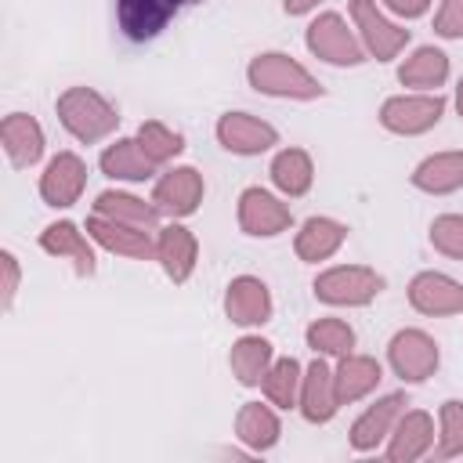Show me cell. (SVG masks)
Here are the masks:
<instances>
[{
	"instance_id": "cell-31",
	"label": "cell",
	"mask_w": 463,
	"mask_h": 463,
	"mask_svg": "<svg viewBox=\"0 0 463 463\" xmlns=\"http://www.w3.org/2000/svg\"><path fill=\"white\" fill-rule=\"evenodd\" d=\"M300 383H304L300 362L297 358H279V362H271V369L264 376V394H268L271 405L289 409V405L300 402Z\"/></svg>"
},
{
	"instance_id": "cell-3",
	"label": "cell",
	"mask_w": 463,
	"mask_h": 463,
	"mask_svg": "<svg viewBox=\"0 0 463 463\" xmlns=\"http://www.w3.org/2000/svg\"><path fill=\"white\" fill-rule=\"evenodd\" d=\"M380 289H383V279L362 264H340V268H329L315 279V297L326 304H336V307L369 304Z\"/></svg>"
},
{
	"instance_id": "cell-2",
	"label": "cell",
	"mask_w": 463,
	"mask_h": 463,
	"mask_svg": "<svg viewBox=\"0 0 463 463\" xmlns=\"http://www.w3.org/2000/svg\"><path fill=\"white\" fill-rule=\"evenodd\" d=\"M58 119L61 127L83 141V145H94L101 137H109L119 123V112L90 87H69L65 94H58Z\"/></svg>"
},
{
	"instance_id": "cell-32",
	"label": "cell",
	"mask_w": 463,
	"mask_h": 463,
	"mask_svg": "<svg viewBox=\"0 0 463 463\" xmlns=\"http://www.w3.org/2000/svg\"><path fill=\"white\" fill-rule=\"evenodd\" d=\"M304 336H307V347L315 354H336V358H344L354 347V329L344 318H318V322L307 326Z\"/></svg>"
},
{
	"instance_id": "cell-30",
	"label": "cell",
	"mask_w": 463,
	"mask_h": 463,
	"mask_svg": "<svg viewBox=\"0 0 463 463\" xmlns=\"http://www.w3.org/2000/svg\"><path fill=\"white\" fill-rule=\"evenodd\" d=\"M445 76H449V58L438 47H416L412 58H405V65L398 69V80L420 90H438Z\"/></svg>"
},
{
	"instance_id": "cell-35",
	"label": "cell",
	"mask_w": 463,
	"mask_h": 463,
	"mask_svg": "<svg viewBox=\"0 0 463 463\" xmlns=\"http://www.w3.org/2000/svg\"><path fill=\"white\" fill-rule=\"evenodd\" d=\"M430 242L434 250H441L445 257L463 260V217L459 213H441L430 224Z\"/></svg>"
},
{
	"instance_id": "cell-18",
	"label": "cell",
	"mask_w": 463,
	"mask_h": 463,
	"mask_svg": "<svg viewBox=\"0 0 463 463\" xmlns=\"http://www.w3.org/2000/svg\"><path fill=\"white\" fill-rule=\"evenodd\" d=\"M195 257H199V242L184 224H166L159 228L156 239V260L163 264V271L174 282H188V275L195 271Z\"/></svg>"
},
{
	"instance_id": "cell-4",
	"label": "cell",
	"mask_w": 463,
	"mask_h": 463,
	"mask_svg": "<svg viewBox=\"0 0 463 463\" xmlns=\"http://www.w3.org/2000/svg\"><path fill=\"white\" fill-rule=\"evenodd\" d=\"M307 51L329 65H358L365 61V51L362 43L354 40V33L347 29V22L336 14V11H326L318 14L311 25H307Z\"/></svg>"
},
{
	"instance_id": "cell-26",
	"label": "cell",
	"mask_w": 463,
	"mask_h": 463,
	"mask_svg": "<svg viewBox=\"0 0 463 463\" xmlns=\"http://www.w3.org/2000/svg\"><path fill=\"white\" fill-rule=\"evenodd\" d=\"M235 434L242 445H250L253 452H264L279 441L282 427H279V416L271 412V405H260V402H246L235 416Z\"/></svg>"
},
{
	"instance_id": "cell-13",
	"label": "cell",
	"mask_w": 463,
	"mask_h": 463,
	"mask_svg": "<svg viewBox=\"0 0 463 463\" xmlns=\"http://www.w3.org/2000/svg\"><path fill=\"white\" fill-rule=\"evenodd\" d=\"M83 184H87V163L76 152H58L40 177V195L47 206H72Z\"/></svg>"
},
{
	"instance_id": "cell-6",
	"label": "cell",
	"mask_w": 463,
	"mask_h": 463,
	"mask_svg": "<svg viewBox=\"0 0 463 463\" xmlns=\"http://www.w3.org/2000/svg\"><path fill=\"white\" fill-rule=\"evenodd\" d=\"M351 18L358 25V36L365 43V51L376 58V61H391L405 43H409V29L394 25L380 7L376 0H351Z\"/></svg>"
},
{
	"instance_id": "cell-9",
	"label": "cell",
	"mask_w": 463,
	"mask_h": 463,
	"mask_svg": "<svg viewBox=\"0 0 463 463\" xmlns=\"http://www.w3.org/2000/svg\"><path fill=\"white\" fill-rule=\"evenodd\" d=\"M152 203L159 206V213L170 217H188L199 210L203 203V174L195 166H174L166 170L156 188H152Z\"/></svg>"
},
{
	"instance_id": "cell-12",
	"label": "cell",
	"mask_w": 463,
	"mask_h": 463,
	"mask_svg": "<svg viewBox=\"0 0 463 463\" xmlns=\"http://www.w3.org/2000/svg\"><path fill=\"white\" fill-rule=\"evenodd\" d=\"M177 7H181V0H116L119 29L134 43L159 36L166 29V22L177 14Z\"/></svg>"
},
{
	"instance_id": "cell-36",
	"label": "cell",
	"mask_w": 463,
	"mask_h": 463,
	"mask_svg": "<svg viewBox=\"0 0 463 463\" xmlns=\"http://www.w3.org/2000/svg\"><path fill=\"white\" fill-rule=\"evenodd\" d=\"M434 33L445 40L463 36V0H441V7L434 14Z\"/></svg>"
},
{
	"instance_id": "cell-20",
	"label": "cell",
	"mask_w": 463,
	"mask_h": 463,
	"mask_svg": "<svg viewBox=\"0 0 463 463\" xmlns=\"http://www.w3.org/2000/svg\"><path fill=\"white\" fill-rule=\"evenodd\" d=\"M40 246H43L47 253H54V257H69L72 268H76V275H83V279L94 275V268H98V257H94L87 235H83L72 221H54V224H47V228L40 232Z\"/></svg>"
},
{
	"instance_id": "cell-39",
	"label": "cell",
	"mask_w": 463,
	"mask_h": 463,
	"mask_svg": "<svg viewBox=\"0 0 463 463\" xmlns=\"http://www.w3.org/2000/svg\"><path fill=\"white\" fill-rule=\"evenodd\" d=\"M282 7H286V14H307L311 7H318V0H286Z\"/></svg>"
},
{
	"instance_id": "cell-25",
	"label": "cell",
	"mask_w": 463,
	"mask_h": 463,
	"mask_svg": "<svg viewBox=\"0 0 463 463\" xmlns=\"http://www.w3.org/2000/svg\"><path fill=\"white\" fill-rule=\"evenodd\" d=\"M101 174H109L116 181H148L156 174V163L145 156L137 137H119L116 145H109L101 152Z\"/></svg>"
},
{
	"instance_id": "cell-28",
	"label": "cell",
	"mask_w": 463,
	"mask_h": 463,
	"mask_svg": "<svg viewBox=\"0 0 463 463\" xmlns=\"http://www.w3.org/2000/svg\"><path fill=\"white\" fill-rule=\"evenodd\" d=\"M228 362H232V373L239 383L257 387V383H264V376L271 369V344L264 336H242L232 344Z\"/></svg>"
},
{
	"instance_id": "cell-21",
	"label": "cell",
	"mask_w": 463,
	"mask_h": 463,
	"mask_svg": "<svg viewBox=\"0 0 463 463\" xmlns=\"http://www.w3.org/2000/svg\"><path fill=\"white\" fill-rule=\"evenodd\" d=\"M0 141H4V152L14 166H33L43 156V130L25 112H11L0 123Z\"/></svg>"
},
{
	"instance_id": "cell-34",
	"label": "cell",
	"mask_w": 463,
	"mask_h": 463,
	"mask_svg": "<svg viewBox=\"0 0 463 463\" xmlns=\"http://www.w3.org/2000/svg\"><path fill=\"white\" fill-rule=\"evenodd\" d=\"M441 420V434H438V456L449 459V456H463V402L449 398L438 412Z\"/></svg>"
},
{
	"instance_id": "cell-24",
	"label": "cell",
	"mask_w": 463,
	"mask_h": 463,
	"mask_svg": "<svg viewBox=\"0 0 463 463\" xmlns=\"http://www.w3.org/2000/svg\"><path fill=\"white\" fill-rule=\"evenodd\" d=\"M412 184L430 195H449L463 188V152H434L412 170Z\"/></svg>"
},
{
	"instance_id": "cell-40",
	"label": "cell",
	"mask_w": 463,
	"mask_h": 463,
	"mask_svg": "<svg viewBox=\"0 0 463 463\" xmlns=\"http://www.w3.org/2000/svg\"><path fill=\"white\" fill-rule=\"evenodd\" d=\"M456 109H459V116H463V80H459V87H456Z\"/></svg>"
},
{
	"instance_id": "cell-33",
	"label": "cell",
	"mask_w": 463,
	"mask_h": 463,
	"mask_svg": "<svg viewBox=\"0 0 463 463\" xmlns=\"http://www.w3.org/2000/svg\"><path fill=\"white\" fill-rule=\"evenodd\" d=\"M137 145L145 148V156H148L156 166H159V163H170L174 156L184 152V137H181L177 130H170L166 123H159V119H148V123L137 127Z\"/></svg>"
},
{
	"instance_id": "cell-10",
	"label": "cell",
	"mask_w": 463,
	"mask_h": 463,
	"mask_svg": "<svg viewBox=\"0 0 463 463\" xmlns=\"http://www.w3.org/2000/svg\"><path fill=\"white\" fill-rule=\"evenodd\" d=\"M289 224H293L289 206L279 203L271 192H264V188H246V192L239 195V228H242L246 235L268 239V235L286 232Z\"/></svg>"
},
{
	"instance_id": "cell-16",
	"label": "cell",
	"mask_w": 463,
	"mask_h": 463,
	"mask_svg": "<svg viewBox=\"0 0 463 463\" xmlns=\"http://www.w3.org/2000/svg\"><path fill=\"white\" fill-rule=\"evenodd\" d=\"M405 394H387V398H380L376 405H369L358 420H354V427H351V449H358V452H373L391 430H394V423H398V416L405 412Z\"/></svg>"
},
{
	"instance_id": "cell-29",
	"label": "cell",
	"mask_w": 463,
	"mask_h": 463,
	"mask_svg": "<svg viewBox=\"0 0 463 463\" xmlns=\"http://www.w3.org/2000/svg\"><path fill=\"white\" fill-rule=\"evenodd\" d=\"M271 181L282 195L297 199L311 188L315 181V166H311V156L304 148H282L275 159H271Z\"/></svg>"
},
{
	"instance_id": "cell-38",
	"label": "cell",
	"mask_w": 463,
	"mask_h": 463,
	"mask_svg": "<svg viewBox=\"0 0 463 463\" xmlns=\"http://www.w3.org/2000/svg\"><path fill=\"white\" fill-rule=\"evenodd\" d=\"M383 7L394 11L398 18H420V14H427L430 0H383Z\"/></svg>"
},
{
	"instance_id": "cell-15",
	"label": "cell",
	"mask_w": 463,
	"mask_h": 463,
	"mask_svg": "<svg viewBox=\"0 0 463 463\" xmlns=\"http://www.w3.org/2000/svg\"><path fill=\"white\" fill-rule=\"evenodd\" d=\"M224 311L235 326H264L271 318V293L260 279L253 275H239L228 282L224 293Z\"/></svg>"
},
{
	"instance_id": "cell-1",
	"label": "cell",
	"mask_w": 463,
	"mask_h": 463,
	"mask_svg": "<svg viewBox=\"0 0 463 463\" xmlns=\"http://www.w3.org/2000/svg\"><path fill=\"white\" fill-rule=\"evenodd\" d=\"M250 76V87L260 90V94H271V98H300V101H311V98H322V83L300 65L293 61L289 54L282 51H264L250 61L246 69Z\"/></svg>"
},
{
	"instance_id": "cell-17",
	"label": "cell",
	"mask_w": 463,
	"mask_h": 463,
	"mask_svg": "<svg viewBox=\"0 0 463 463\" xmlns=\"http://www.w3.org/2000/svg\"><path fill=\"white\" fill-rule=\"evenodd\" d=\"M434 445V420L423 409L402 412L394 430H391V445H387V459L391 463H412L420 459L427 449Z\"/></svg>"
},
{
	"instance_id": "cell-5",
	"label": "cell",
	"mask_w": 463,
	"mask_h": 463,
	"mask_svg": "<svg viewBox=\"0 0 463 463\" xmlns=\"http://www.w3.org/2000/svg\"><path fill=\"white\" fill-rule=\"evenodd\" d=\"M445 112V98L434 90V94H398V98H387L380 105V123L391 130V134H423L430 130Z\"/></svg>"
},
{
	"instance_id": "cell-19",
	"label": "cell",
	"mask_w": 463,
	"mask_h": 463,
	"mask_svg": "<svg viewBox=\"0 0 463 463\" xmlns=\"http://www.w3.org/2000/svg\"><path fill=\"white\" fill-rule=\"evenodd\" d=\"M300 412H304V420L307 423H326V420H333V412L340 409V402H336V387H333V369L322 362V358H315L311 365H307V373H304V383H300Z\"/></svg>"
},
{
	"instance_id": "cell-7",
	"label": "cell",
	"mask_w": 463,
	"mask_h": 463,
	"mask_svg": "<svg viewBox=\"0 0 463 463\" xmlns=\"http://www.w3.org/2000/svg\"><path fill=\"white\" fill-rule=\"evenodd\" d=\"M387 358L405 383H423L438 369V344L423 329H402L387 344Z\"/></svg>"
},
{
	"instance_id": "cell-23",
	"label": "cell",
	"mask_w": 463,
	"mask_h": 463,
	"mask_svg": "<svg viewBox=\"0 0 463 463\" xmlns=\"http://www.w3.org/2000/svg\"><path fill=\"white\" fill-rule=\"evenodd\" d=\"M344 239H347V228L340 221H333V217H307L300 224V232H297V242L293 246H297V257L300 260L318 264V260L333 257L344 246Z\"/></svg>"
},
{
	"instance_id": "cell-27",
	"label": "cell",
	"mask_w": 463,
	"mask_h": 463,
	"mask_svg": "<svg viewBox=\"0 0 463 463\" xmlns=\"http://www.w3.org/2000/svg\"><path fill=\"white\" fill-rule=\"evenodd\" d=\"M94 213L134 224V228H145V232H156V224H159V206L145 203L137 195H127V192H101L98 203H94Z\"/></svg>"
},
{
	"instance_id": "cell-41",
	"label": "cell",
	"mask_w": 463,
	"mask_h": 463,
	"mask_svg": "<svg viewBox=\"0 0 463 463\" xmlns=\"http://www.w3.org/2000/svg\"><path fill=\"white\" fill-rule=\"evenodd\" d=\"M188 4H203V0H188Z\"/></svg>"
},
{
	"instance_id": "cell-22",
	"label": "cell",
	"mask_w": 463,
	"mask_h": 463,
	"mask_svg": "<svg viewBox=\"0 0 463 463\" xmlns=\"http://www.w3.org/2000/svg\"><path fill=\"white\" fill-rule=\"evenodd\" d=\"M380 362L369 354H344L340 365L333 369V387H336V402L351 405L358 398H365L376 383H380Z\"/></svg>"
},
{
	"instance_id": "cell-11",
	"label": "cell",
	"mask_w": 463,
	"mask_h": 463,
	"mask_svg": "<svg viewBox=\"0 0 463 463\" xmlns=\"http://www.w3.org/2000/svg\"><path fill=\"white\" fill-rule=\"evenodd\" d=\"M409 304L420 315H459L463 311V282L441 271H420L409 282Z\"/></svg>"
},
{
	"instance_id": "cell-37",
	"label": "cell",
	"mask_w": 463,
	"mask_h": 463,
	"mask_svg": "<svg viewBox=\"0 0 463 463\" xmlns=\"http://www.w3.org/2000/svg\"><path fill=\"white\" fill-rule=\"evenodd\" d=\"M0 264H4V307H11V300H14V289H18V260H14V253H0Z\"/></svg>"
},
{
	"instance_id": "cell-8",
	"label": "cell",
	"mask_w": 463,
	"mask_h": 463,
	"mask_svg": "<svg viewBox=\"0 0 463 463\" xmlns=\"http://www.w3.org/2000/svg\"><path fill=\"white\" fill-rule=\"evenodd\" d=\"M217 141L235 156H260L279 141V130L250 112H224L217 119Z\"/></svg>"
},
{
	"instance_id": "cell-14",
	"label": "cell",
	"mask_w": 463,
	"mask_h": 463,
	"mask_svg": "<svg viewBox=\"0 0 463 463\" xmlns=\"http://www.w3.org/2000/svg\"><path fill=\"white\" fill-rule=\"evenodd\" d=\"M87 235H90L94 242H101L105 250L123 253V257H134V260L156 257V242H152V235H148L145 228L112 221V217H101V213H90V217H87Z\"/></svg>"
}]
</instances>
